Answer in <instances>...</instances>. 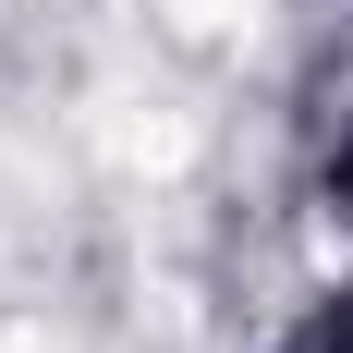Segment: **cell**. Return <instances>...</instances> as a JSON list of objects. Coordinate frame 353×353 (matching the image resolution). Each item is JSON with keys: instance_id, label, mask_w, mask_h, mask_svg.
I'll use <instances>...</instances> for the list:
<instances>
[{"instance_id": "cell-2", "label": "cell", "mask_w": 353, "mask_h": 353, "mask_svg": "<svg viewBox=\"0 0 353 353\" xmlns=\"http://www.w3.org/2000/svg\"><path fill=\"white\" fill-rule=\"evenodd\" d=\"M317 208H329V219H353V122L317 146Z\"/></svg>"}, {"instance_id": "cell-1", "label": "cell", "mask_w": 353, "mask_h": 353, "mask_svg": "<svg viewBox=\"0 0 353 353\" xmlns=\"http://www.w3.org/2000/svg\"><path fill=\"white\" fill-rule=\"evenodd\" d=\"M268 353H353V281L317 292V305H292V329H281Z\"/></svg>"}]
</instances>
